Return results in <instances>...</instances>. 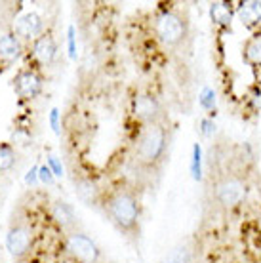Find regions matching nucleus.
I'll return each instance as SVG.
<instances>
[{"label":"nucleus","mask_w":261,"mask_h":263,"mask_svg":"<svg viewBox=\"0 0 261 263\" xmlns=\"http://www.w3.org/2000/svg\"><path fill=\"white\" fill-rule=\"evenodd\" d=\"M172 130L164 117L151 120L143 124L141 134L137 138L134 162L143 172H158L166 162L168 149H170Z\"/></svg>","instance_id":"f257e3e1"},{"label":"nucleus","mask_w":261,"mask_h":263,"mask_svg":"<svg viewBox=\"0 0 261 263\" xmlns=\"http://www.w3.org/2000/svg\"><path fill=\"white\" fill-rule=\"evenodd\" d=\"M99 204L109 221L120 233H124L130 238L139 237V202L130 189H115L111 193H105L101 195Z\"/></svg>","instance_id":"f03ea898"},{"label":"nucleus","mask_w":261,"mask_h":263,"mask_svg":"<svg viewBox=\"0 0 261 263\" xmlns=\"http://www.w3.org/2000/svg\"><path fill=\"white\" fill-rule=\"evenodd\" d=\"M158 40L170 50H179L189 39V21L177 10H166L155 23Z\"/></svg>","instance_id":"7ed1b4c3"},{"label":"nucleus","mask_w":261,"mask_h":263,"mask_svg":"<svg viewBox=\"0 0 261 263\" xmlns=\"http://www.w3.org/2000/svg\"><path fill=\"white\" fill-rule=\"evenodd\" d=\"M33 229L27 221L25 217H21L20 214L15 216L13 214L12 221H10V227H8V235H6V246L8 252L12 254L13 259L17 261H23L31 256V250H33Z\"/></svg>","instance_id":"20e7f679"},{"label":"nucleus","mask_w":261,"mask_h":263,"mask_svg":"<svg viewBox=\"0 0 261 263\" xmlns=\"http://www.w3.org/2000/svg\"><path fill=\"white\" fill-rule=\"evenodd\" d=\"M65 248L69 252V256L79 263H98L101 259V252H99L98 244L88 235L77 229L65 235Z\"/></svg>","instance_id":"39448f33"},{"label":"nucleus","mask_w":261,"mask_h":263,"mask_svg":"<svg viewBox=\"0 0 261 263\" xmlns=\"http://www.w3.org/2000/svg\"><path fill=\"white\" fill-rule=\"evenodd\" d=\"M246 183L238 176H223L216 183V202L225 210H233L246 198Z\"/></svg>","instance_id":"423d86ee"},{"label":"nucleus","mask_w":261,"mask_h":263,"mask_svg":"<svg viewBox=\"0 0 261 263\" xmlns=\"http://www.w3.org/2000/svg\"><path fill=\"white\" fill-rule=\"evenodd\" d=\"M13 90L23 99H34L42 92V77L34 69H21L13 79Z\"/></svg>","instance_id":"0eeeda50"},{"label":"nucleus","mask_w":261,"mask_h":263,"mask_svg":"<svg viewBox=\"0 0 261 263\" xmlns=\"http://www.w3.org/2000/svg\"><path fill=\"white\" fill-rule=\"evenodd\" d=\"M58 58V42L50 31L36 36L33 40V60L39 63L40 67H52L53 61Z\"/></svg>","instance_id":"6e6552de"},{"label":"nucleus","mask_w":261,"mask_h":263,"mask_svg":"<svg viewBox=\"0 0 261 263\" xmlns=\"http://www.w3.org/2000/svg\"><path fill=\"white\" fill-rule=\"evenodd\" d=\"M42 33H44V21L34 12L23 13L15 23V31H13V34L20 40H34Z\"/></svg>","instance_id":"1a4fd4ad"},{"label":"nucleus","mask_w":261,"mask_h":263,"mask_svg":"<svg viewBox=\"0 0 261 263\" xmlns=\"http://www.w3.org/2000/svg\"><path fill=\"white\" fill-rule=\"evenodd\" d=\"M50 214H52V219L55 221L59 229H63L65 233H71L74 231V225H77V214L71 206L65 202V200H55L50 208Z\"/></svg>","instance_id":"9d476101"},{"label":"nucleus","mask_w":261,"mask_h":263,"mask_svg":"<svg viewBox=\"0 0 261 263\" xmlns=\"http://www.w3.org/2000/svg\"><path fill=\"white\" fill-rule=\"evenodd\" d=\"M134 111H136V117L143 124L158 119V117H162L160 115V107H158L157 99L153 98V96H139L136 99V103H134Z\"/></svg>","instance_id":"9b49d317"},{"label":"nucleus","mask_w":261,"mask_h":263,"mask_svg":"<svg viewBox=\"0 0 261 263\" xmlns=\"http://www.w3.org/2000/svg\"><path fill=\"white\" fill-rule=\"evenodd\" d=\"M21 52H23V44H21V40L13 33L0 36V58L4 61L17 60L21 55Z\"/></svg>","instance_id":"f8f14e48"},{"label":"nucleus","mask_w":261,"mask_h":263,"mask_svg":"<svg viewBox=\"0 0 261 263\" xmlns=\"http://www.w3.org/2000/svg\"><path fill=\"white\" fill-rule=\"evenodd\" d=\"M74 191H77V195H79L86 204H90V206L91 204L96 206V204H99V200H101L99 189L96 187V183L88 178L74 179Z\"/></svg>","instance_id":"ddd939ff"},{"label":"nucleus","mask_w":261,"mask_h":263,"mask_svg":"<svg viewBox=\"0 0 261 263\" xmlns=\"http://www.w3.org/2000/svg\"><path fill=\"white\" fill-rule=\"evenodd\" d=\"M162 263H193V248L187 242L177 244L170 254H166Z\"/></svg>","instance_id":"4468645a"},{"label":"nucleus","mask_w":261,"mask_h":263,"mask_svg":"<svg viewBox=\"0 0 261 263\" xmlns=\"http://www.w3.org/2000/svg\"><path fill=\"white\" fill-rule=\"evenodd\" d=\"M15 164V149L10 143H0V174Z\"/></svg>","instance_id":"2eb2a0df"},{"label":"nucleus","mask_w":261,"mask_h":263,"mask_svg":"<svg viewBox=\"0 0 261 263\" xmlns=\"http://www.w3.org/2000/svg\"><path fill=\"white\" fill-rule=\"evenodd\" d=\"M261 4H246L244 10H242V20L246 21V23H255V21H259V15H261Z\"/></svg>","instance_id":"dca6fc26"},{"label":"nucleus","mask_w":261,"mask_h":263,"mask_svg":"<svg viewBox=\"0 0 261 263\" xmlns=\"http://www.w3.org/2000/svg\"><path fill=\"white\" fill-rule=\"evenodd\" d=\"M248 58L255 63H261V42H254L248 48Z\"/></svg>","instance_id":"f3484780"},{"label":"nucleus","mask_w":261,"mask_h":263,"mask_svg":"<svg viewBox=\"0 0 261 263\" xmlns=\"http://www.w3.org/2000/svg\"><path fill=\"white\" fill-rule=\"evenodd\" d=\"M39 178H40V181H42V183H46V185L53 183V174H52V170H50L48 166H40V168H39Z\"/></svg>","instance_id":"a211bd4d"},{"label":"nucleus","mask_w":261,"mask_h":263,"mask_svg":"<svg viewBox=\"0 0 261 263\" xmlns=\"http://www.w3.org/2000/svg\"><path fill=\"white\" fill-rule=\"evenodd\" d=\"M48 162H50V168L53 170V176L61 178V174H63V168H61V164L58 162V158H55V157H48Z\"/></svg>","instance_id":"6ab92c4d"},{"label":"nucleus","mask_w":261,"mask_h":263,"mask_svg":"<svg viewBox=\"0 0 261 263\" xmlns=\"http://www.w3.org/2000/svg\"><path fill=\"white\" fill-rule=\"evenodd\" d=\"M58 115H59V111H58V109H52V112H50V122H52V128H53V132H55V134H59Z\"/></svg>","instance_id":"aec40b11"},{"label":"nucleus","mask_w":261,"mask_h":263,"mask_svg":"<svg viewBox=\"0 0 261 263\" xmlns=\"http://www.w3.org/2000/svg\"><path fill=\"white\" fill-rule=\"evenodd\" d=\"M69 48H71V55L74 58V31H72V27L69 29Z\"/></svg>","instance_id":"412c9836"},{"label":"nucleus","mask_w":261,"mask_h":263,"mask_svg":"<svg viewBox=\"0 0 261 263\" xmlns=\"http://www.w3.org/2000/svg\"><path fill=\"white\" fill-rule=\"evenodd\" d=\"M36 172H39V168H33V170L27 174V178H25L27 183H34V179H36V176H39Z\"/></svg>","instance_id":"4be33fe9"}]
</instances>
